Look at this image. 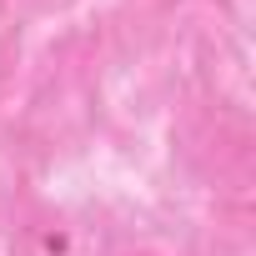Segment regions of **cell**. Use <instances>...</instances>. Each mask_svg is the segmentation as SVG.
Listing matches in <instances>:
<instances>
[{
  "label": "cell",
  "instance_id": "cell-1",
  "mask_svg": "<svg viewBox=\"0 0 256 256\" xmlns=\"http://www.w3.org/2000/svg\"><path fill=\"white\" fill-rule=\"evenodd\" d=\"M20 256H90V236L76 221H46L26 231Z\"/></svg>",
  "mask_w": 256,
  "mask_h": 256
}]
</instances>
